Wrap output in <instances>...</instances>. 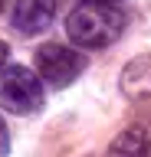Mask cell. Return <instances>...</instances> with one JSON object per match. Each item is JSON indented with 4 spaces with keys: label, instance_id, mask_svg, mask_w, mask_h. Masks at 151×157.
I'll return each instance as SVG.
<instances>
[{
    "label": "cell",
    "instance_id": "5",
    "mask_svg": "<svg viewBox=\"0 0 151 157\" xmlns=\"http://www.w3.org/2000/svg\"><path fill=\"white\" fill-rule=\"evenodd\" d=\"M121 92L128 98H135V101H141V98H151V52H145V56L131 59L128 66L121 69Z\"/></svg>",
    "mask_w": 151,
    "mask_h": 157
},
{
    "label": "cell",
    "instance_id": "1",
    "mask_svg": "<svg viewBox=\"0 0 151 157\" xmlns=\"http://www.w3.org/2000/svg\"><path fill=\"white\" fill-rule=\"evenodd\" d=\"M125 33V13L112 0H85L66 17V36L82 49H105Z\"/></svg>",
    "mask_w": 151,
    "mask_h": 157
},
{
    "label": "cell",
    "instance_id": "6",
    "mask_svg": "<svg viewBox=\"0 0 151 157\" xmlns=\"http://www.w3.org/2000/svg\"><path fill=\"white\" fill-rule=\"evenodd\" d=\"M145 147H148L145 134H141L138 128H128V131H121V134L112 141L105 157H145Z\"/></svg>",
    "mask_w": 151,
    "mask_h": 157
},
{
    "label": "cell",
    "instance_id": "10",
    "mask_svg": "<svg viewBox=\"0 0 151 157\" xmlns=\"http://www.w3.org/2000/svg\"><path fill=\"white\" fill-rule=\"evenodd\" d=\"M0 13H3V0H0Z\"/></svg>",
    "mask_w": 151,
    "mask_h": 157
},
{
    "label": "cell",
    "instance_id": "11",
    "mask_svg": "<svg viewBox=\"0 0 151 157\" xmlns=\"http://www.w3.org/2000/svg\"><path fill=\"white\" fill-rule=\"evenodd\" d=\"M112 3H118V0H112Z\"/></svg>",
    "mask_w": 151,
    "mask_h": 157
},
{
    "label": "cell",
    "instance_id": "9",
    "mask_svg": "<svg viewBox=\"0 0 151 157\" xmlns=\"http://www.w3.org/2000/svg\"><path fill=\"white\" fill-rule=\"evenodd\" d=\"M145 157H151V141H148V147H145Z\"/></svg>",
    "mask_w": 151,
    "mask_h": 157
},
{
    "label": "cell",
    "instance_id": "2",
    "mask_svg": "<svg viewBox=\"0 0 151 157\" xmlns=\"http://www.w3.org/2000/svg\"><path fill=\"white\" fill-rule=\"evenodd\" d=\"M0 105L10 115H36L43 108V78L26 66H7L0 72Z\"/></svg>",
    "mask_w": 151,
    "mask_h": 157
},
{
    "label": "cell",
    "instance_id": "7",
    "mask_svg": "<svg viewBox=\"0 0 151 157\" xmlns=\"http://www.w3.org/2000/svg\"><path fill=\"white\" fill-rule=\"evenodd\" d=\"M7 151H10V131H7L3 118H0V157H7Z\"/></svg>",
    "mask_w": 151,
    "mask_h": 157
},
{
    "label": "cell",
    "instance_id": "8",
    "mask_svg": "<svg viewBox=\"0 0 151 157\" xmlns=\"http://www.w3.org/2000/svg\"><path fill=\"white\" fill-rule=\"evenodd\" d=\"M7 52H10V49H7V43H3V39H0V72H3V69H7Z\"/></svg>",
    "mask_w": 151,
    "mask_h": 157
},
{
    "label": "cell",
    "instance_id": "4",
    "mask_svg": "<svg viewBox=\"0 0 151 157\" xmlns=\"http://www.w3.org/2000/svg\"><path fill=\"white\" fill-rule=\"evenodd\" d=\"M56 17V0H17L13 7V26L20 29L23 36L43 33Z\"/></svg>",
    "mask_w": 151,
    "mask_h": 157
},
{
    "label": "cell",
    "instance_id": "3",
    "mask_svg": "<svg viewBox=\"0 0 151 157\" xmlns=\"http://www.w3.org/2000/svg\"><path fill=\"white\" fill-rule=\"evenodd\" d=\"M33 66H36V75L53 88H66L72 85L76 78L82 75L85 69V56L76 52L72 46H62V43H46L33 52Z\"/></svg>",
    "mask_w": 151,
    "mask_h": 157
}]
</instances>
